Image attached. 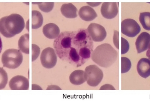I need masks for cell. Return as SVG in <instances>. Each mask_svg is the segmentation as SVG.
Returning <instances> with one entry per match:
<instances>
[{
    "mask_svg": "<svg viewBox=\"0 0 150 102\" xmlns=\"http://www.w3.org/2000/svg\"><path fill=\"white\" fill-rule=\"evenodd\" d=\"M53 46L60 59L76 67L89 59L93 48L88 31L83 29L62 33L54 41Z\"/></svg>",
    "mask_w": 150,
    "mask_h": 102,
    "instance_id": "cell-1",
    "label": "cell"
},
{
    "mask_svg": "<svg viewBox=\"0 0 150 102\" xmlns=\"http://www.w3.org/2000/svg\"><path fill=\"white\" fill-rule=\"evenodd\" d=\"M25 26L24 19L18 14H12L0 19V33L6 38H12L19 34Z\"/></svg>",
    "mask_w": 150,
    "mask_h": 102,
    "instance_id": "cell-2",
    "label": "cell"
},
{
    "mask_svg": "<svg viewBox=\"0 0 150 102\" xmlns=\"http://www.w3.org/2000/svg\"><path fill=\"white\" fill-rule=\"evenodd\" d=\"M117 51L108 44H103L97 47L92 52V60L102 67H109L116 61L118 57Z\"/></svg>",
    "mask_w": 150,
    "mask_h": 102,
    "instance_id": "cell-3",
    "label": "cell"
},
{
    "mask_svg": "<svg viewBox=\"0 0 150 102\" xmlns=\"http://www.w3.org/2000/svg\"><path fill=\"white\" fill-rule=\"evenodd\" d=\"M1 61L4 67L16 69L19 67L23 62V54L18 49H7L2 56Z\"/></svg>",
    "mask_w": 150,
    "mask_h": 102,
    "instance_id": "cell-4",
    "label": "cell"
},
{
    "mask_svg": "<svg viewBox=\"0 0 150 102\" xmlns=\"http://www.w3.org/2000/svg\"><path fill=\"white\" fill-rule=\"evenodd\" d=\"M86 79L88 85L96 87L100 83L103 78V73L98 66L91 65L85 70Z\"/></svg>",
    "mask_w": 150,
    "mask_h": 102,
    "instance_id": "cell-5",
    "label": "cell"
},
{
    "mask_svg": "<svg viewBox=\"0 0 150 102\" xmlns=\"http://www.w3.org/2000/svg\"><path fill=\"white\" fill-rule=\"evenodd\" d=\"M141 31L138 23L131 19H124L121 23V32L124 35L130 38L136 36Z\"/></svg>",
    "mask_w": 150,
    "mask_h": 102,
    "instance_id": "cell-6",
    "label": "cell"
},
{
    "mask_svg": "<svg viewBox=\"0 0 150 102\" xmlns=\"http://www.w3.org/2000/svg\"><path fill=\"white\" fill-rule=\"evenodd\" d=\"M40 61L42 66L45 68H53L57 62V56L55 50L50 47L45 49L41 53Z\"/></svg>",
    "mask_w": 150,
    "mask_h": 102,
    "instance_id": "cell-7",
    "label": "cell"
},
{
    "mask_svg": "<svg viewBox=\"0 0 150 102\" xmlns=\"http://www.w3.org/2000/svg\"><path fill=\"white\" fill-rule=\"evenodd\" d=\"M89 35L93 41H102L107 36L105 29L102 26L96 23L90 24L87 29Z\"/></svg>",
    "mask_w": 150,
    "mask_h": 102,
    "instance_id": "cell-8",
    "label": "cell"
},
{
    "mask_svg": "<svg viewBox=\"0 0 150 102\" xmlns=\"http://www.w3.org/2000/svg\"><path fill=\"white\" fill-rule=\"evenodd\" d=\"M9 86L12 90H26L29 89L30 83L27 78L21 75H17L10 81Z\"/></svg>",
    "mask_w": 150,
    "mask_h": 102,
    "instance_id": "cell-9",
    "label": "cell"
},
{
    "mask_svg": "<svg viewBox=\"0 0 150 102\" xmlns=\"http://www.w3.org/2000/svg\"><path fill=\"white\" fill-rule=\"evenodd\" d=\"M101 15L107 19H112L115 17L119 12L116 2H104L100 9Z\"/></svg>",
    "mask_w": 150,
    "mask_h": 102,
    "instance_id": "cell-10",
    "label": "cell"
},
{
    "mask_svg": "<svg viewBox=\"0 0 150 102\" xmlns=\"http://www.w3.org/2000/svg\"><path fill=\"white\" fill-rule=\"evenodd\" d=\"M150 44V34L147 32H143L137 39L135 42L137 53H141L149 49Z\"/></svg>",
    "mask_w": 150,
    "mask_h": 102,
    "instance_id": "cell-11",
    "label": "cell"
},
{
    "mask_svg": "<svg viewBox=\"0 0 150 102\" xmlns=\"http://www.w3.org/2000/svg\"><path fill=\"white\" fill-rule=\"evenodd\" d=\"M138 74L146 78L150 76V60L149 58H142L139 60L137 65Z\"/></svg>",
    "mask_w": 150,
    "mask_h": 102,
    "instance_id": "cell-12",
    "label": "cell"
},
{
    "mask_svg": "<svg viewBox=\"0 0 150 102\" xmlns=\"http://www.w3.org/2000/svg\"><path fill=\"white\" fill-rule=\"evenodd\" d=\"M60 32L59 26L53 23L47 24L43 28V32L45 36L51 39H57L59 35Z\"/></svg>",
    "mask_w": 150,
    "mask_h": 102,
    "instance_id": "cell-13",
    "label": "cell"
},
{
    "mask_svg": "<svg viewBox=\"0 0 150 102\" xmlns=\"http://www.w3.org/2000/svg\"><path fill=\"white\" fill-rule=\"evenodd\" d=\"M79 15L81 19L86 21H92L98 16L94 10L88 5L80 8L79 11Z\"/></svg>",
    "mask_w": 150,
    "mask_h": 102,
    "instance_id": "cell-14",
    "label": "cell"
},
{
    "mask_svg": "<svg viewBox=\"0 0 150 102\" xmlns=\"http://www.w3.org/2000/svg\"><path fill=\"white\" fill-rule=\"evenodd\" d=\"M62 15L69 19H74L77 16L76 8L72 3L65 4L61 8Z\"/></svg>",
    "mask_w": 150,
    "mask_h": 102,
    "instance_id": "cell-15",
    "label": "cell"
},
{
    "mask_svg": "<svg viewBox=\"0 0 150 102\" xmlns=\"http://www.w3.org/2000/svg\"><path fill=\"white\" fill-rule=\"evenodd\" d=\"M69 80L74 85H80L86 81L85 71L82 70H76L72 73L69 76Z\"/></svg>",
    "mask_w": 150,
    "mask_h": 102,
    "instance_id": "cell-16",
    "label": "cell"
},
{
    "mask_svg": "<svg viewBox=\"0 0 150 102\" xmlns=\"http://www.w3.org/2000/svg\"><path fill=\"white\" fill-rule=\"evenodd\" d=\"M30 34H26L22 35L18 42V46L20 51L25 54L30 53Z\"/></svg>",
    "mask_w": 150,
    "mask_h": 102,
    "instance_id": "cell-17",
    "label": "cell"
},
{
    "mask_svg": "<svg viewBox=\"0 0 150 102\" xmlns=\"http://www.w3.org/2000/svg\"><path fill=\"white\" fill-rule=\"evenodd\" d=\"M43 23V17L42 14L39 11H32V28L37 29L42 26Z\"/></svg>",
    "mask_w": 150,
    "mask_h": 102,
    "instance_id": "cell-18",
    "label": "cell"
},
{
    "mask_svg": "<svg viewBox=\"0 0 150 102\" xmlns=\"http://www.w3.org/2000/svg\"><path fill=\"white\" fill-rule=\"evenodd\" d=\"M139 21L143 28L150 31V12H142L139 16Z\"/></svg>",
    "mask_w": 150,
    "mask_h": 102,
    "instance_id": "cell-19",
    "label": "cell"
},
{
    "mask_svg": "<svg viewBox=\"0 0 150 102\" xmlns=\"http://www.w3.org/2000/svg\"><path fill=\"white\" fill-rule=\"evenodd\" d=\"M131 67V63L128 58L125 57L121 58V73L127 72Z\"/></svg>",
    "mask_w": 150,
    "mask_h": 102,
    "instance_id": "cell-20",
    "label": "cell"
},
{
    "mask_svg": "<svg viewBox=\"0 0 150 102\" xmlns=\"http://www.w3.org/2000/svg\"><path fill=\"white\" fill-rule=\"evenodd\" d=\"M8 77L7 72L3 68L0 67V90L3 89L8 83Z\"/></svg>",
    "mask_w": 150,
    "mask_h": 102,
    "instance_id": "cell-21",
    "label": "cell"
},
{
    "mask_svg": "<svg viewBox=\"0 0 150 102\" xmlns=\"http://www.w3.org/2000/svg\"><path fill=\"white\" fill-rule=\"evenodd\" d=\"M39 8L42 11L45 12H49L53 9L54 3L40 2L37 3Z\"/></svg>",
    "mask_w": 150,
    "mask_h": 102,
    "instance_id": "cell-22",
    "label": "cell"
},
{
    "mask_svg": "<svg viewBox=\"0 0 150 102\" xmlns=\"http://www.w3.org/2000/svg\"><path fill=\"white\" fill-rule=\"evenodd\" d=\"M32 61L33 62L37 59L40 53V49L37 45L35 44L32 45Z\"/></svg>",
    "mask_w": 150,
    "mask_h": 102,
    "instance_id": "cell-23",
    "label": "cell"
},
{
    "mask_svg": "<svg viewBox=\"0 0 150 102\" xmlns=\"http://www.w3.org/2000/svg\"><path fill=\"white\" fill-rule=\"evenodd\" d=\"M129 49V42L124 38H121V54H126L128 51Z\"/></svg>",
    "mask_w": 150,
    "mask_h": 102,
    "instance_id": "cell-24",
    "label": "cell"
},
{
    "mask_svg": "<svg viewBox=\"0 0 150 102\" xmlns=\"http://www.w3.org/2000/svg\"><path fill=\"white\" fill-rule=\"evenodd\" d=\"M113 43L117 49H119V32L115 30L113 36Z\"/></svg>",
    "mask_w": 150,
    "mask_h": 102,
    "instance_id": "cell-25",
    "label": "cell"
},
{
    "mask_svg": "<svg viewBox=\"0 0 150 102\" xmlns=\"http://www.w3.org/2000/svg\"><path fill=\"white\" fill-rule=\"evenodd\" d=\"M100 90H115V88L112 85L106 84L101 86Z\"/></svg>",
    "mask_w": 150,
    "mask_h": 102,
    "instance_id": "cell-26",
    "label": "cell"
},
{
    "mask_svg": "<svg viewBox=\"0 0 150 102\" xmlns=\"http://www.w3.org/2000/svg\"><path fill=\"white\" fill-rule=\"evenodd\" d=\"M47 90H62L59 86H48V87L47 88Z\"/></svg>",
    "mask_w": 150,
    "mask_h": 102,
    "instance_id": "cell-27",
    "label": "cell"
},
{
    "mask_svg": "<svg viewBox=\"0 0 150 102\" xmlns=\"http://www.w3.org/2000/svg\"><path fill=\"white\" fill-rule=\"evenodd\" d=\"M87 4L90 5L92 7H96V6H98L99 5L101 4V2H93V3H87Z\"/></svg>",
    "mask_w": 150,
    "mask_h": 102,
    "instance_id": "cell-28",
    "label": "cell"
},
{
    "mask_svg": "<svg viewBox=\"0 0 150 102\" xmlns=\"http://www.w3.org/2000/svg\"><path fill=\"white\" fill-rule=\"evenodd\" d=\"M146 56L149 58V59L150 60V44L148 51L146 52Z\"/></svg>",
    "mask_w": 150,
    "mask_h": 102,
    "instance_id": "cell-29",
    "label": "cell"
},
{
    "mask_svg": "<svg viewBox=\"0 0 150 102\" xmlns=\"http://www.w3.org/2000/svg\"><path fill=\"white\" fill-rule=\"evenodd\" d=\"M2 47V42L1 39V37H0V53L1 52Z\"/></svg>",
    "mask_w": 150,
    "mask_h": 102,
    "instance_id": "cell-30",
    "label": "cell"
}]
</instances>
